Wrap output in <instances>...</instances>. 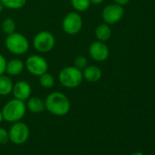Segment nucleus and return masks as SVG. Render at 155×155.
I'll use <instances>...</instances> for the list:
<instances>
[{"mask_svg": "<svg viewBox=\"0 0 155 155\" xmlns=\"http://www.w3.org/2000/svg\"><path fill=\"white\" fill-rule=\"evenodd\" d=\"M45 101V110L55 116H65L70 110V101L66 94L60 91L49 93Z\"/></svg>", "mask_w": 155, "mask_h": 155, "instance_id": "1", "label": "nucleus"}, {"mask_svg": "<svg viewBox=\"0 0 155 155\" xmlns=\"http://www.w3.org/2000/svg\"><path fill=\"white\" fill-rule=\"evenodd\" d=\"M1 111L6 121L14 123L23 119L27 112V106L25 101L14 98L4 105Z\"/></svg>", "mask_w": 155, "mask_h": 155, "instance_id": "2", "label": "nucleus"}, {"mask_svg": "<svg viewBox=\"0 0 155 155\" xmlns=\"http://www.w3.org/2000/svg\"><path fill=\"white\" fill-rule=\"evenodd\" d=\"M59 83L67 89H75L79 87L83 81L82 70L74 66L63 68L58 74Z\"/></svg>", "mask_w": 155, "mask_h": 155, "instance_id": "3", "label": "nucleus"}, {"mask_svg": "<svg viewBox=\"0 0 155 155\" xmlns=\"http://www.w3.org/2000/svg\"><path fill=\"white\" fill-rule=\"evenodd\" d=\"M5 46L11 54L16 56H22L28 51L29 41L26 36L15 31L14 33L7 36Z\"/></svg>", "mask_w": 155, "mask_h": 155, "instance_id": "4", "label": "nucleus"}, {"mask_svg": "<svg viewBox=\"0 0 155 155\" xmlns=\"http://www.w3.org/2000/svg\"><path fill=\"white\" fill-rule=\"evenodd\" d=\"M56 44L54 35L48 30H41L38 32L32 40L34 48L39 53H48L51 51Z\"/></svg>", "mask_w": 155, "mask_h": 155, "instance_id": "5", "label": "nucleus"}, {"mask_svg": "<svg viewBox=\"0 0 155 155\" xmlns=\"http://www.w3.org/2000/svg\"><path fill=\"white\" fill-rule=\"evenodd\" d=\"M62 30L70 36L79 34L83 27V19L79 12L71 11L65 15L61 23Z\"/></svg>", "mask_w": 155, "mask_h": 155, "instance_id": "6", "label": "nucleus"}, {"mask_svg": "<svg viewBox=\"0 0 155 155\" xmlns=\"http://www.w3.org/2000/svg\"><path fill=\"white\" fill-rule=\"evenodd\" d=\"M25 68L31 75L35 77H39L48 71V64L42 56L33 54L28 57V58L26 59Z\"/></svg>", "mask_w": 155, "mask_h": 155, "instance_id": "7", "label": "nucleus"}, {"mask_svg": "<svg viewBox=\"0 0 155 155\" xmlns=\"http://www.w3.org/2000/svg\"><path fill=\"white\" fill-rule=\"evenodd\" d=\"M9 140L16 145L24 144L29 138V128L28 126L22 122L17 121L12 124L8 130Z\"/></svg>", "mask_w": 155, "mask_h": 155, "instance_id": "8", "label": "nucleus"}, {"mask_svg": "<svg viewBox=\"0 0 155 155\" xmlns=\"http://www.w3.org/2000/svg\"><path fill=\"white\" fill-rule=\"evenodd\" d=\"M124 16V8L122 6L116 3L107 5L101 12V17L104 23L108 25H114L121 20Z\"/></svg>", "mask_w": 155, "mask_h": 155, "instance_id": "9", "label": "nucleus"}, {"mask_svg": "<svg viewBox=\"0 0 155 155\" xmlns=\"http://www.w3.org/2000/svg\"><path fill=\"white\" fill-rule=\"evenodd\" d=\"M89 55L96 62H103L110 56V48L105 42L94 41L89 47Z\"/></svg>", "mask_w": 155, "mask_h": 155, "instance_id": "10", "label": "nucleus"}, {"mask_svg": "<svg viewBox=\"0 0 155 155\" xmlns=\"http://www.w3.org/2000/svg\"><path fill=\"white\" fill-rule=\"evenodd\" d=\"M32 92V88L31 85L26 81H18L13 85L12 89V94L15 99L20 100V101H27Z\"/></svg>", "mask_w": 155, "mask_h": 155, "instance_id": "11", "label": "nucleus"}, {"mask_svg": "<svg viewBox=\"0 0 155 155\" xmlns=\"http://www.w3.org/2000/svg\"><path fill=\"white\" fill-rule=\"evenodd\" d=\"M82 76H83V80H85L86 81L90 83H96L101 79L102 71L98 66L88 65L82 70Z\"/></svg>", "mask_w": 155, "mask_h": 155, "instance_id": "12", "label": "nucleus"}, {"mask_svg": "<svg viewBox=\"0 0 155 155\" xmlns=\"http://www.w3.org/2000/svg\"><path fill=\"white\" fill-rule=\"evenodd\" d=\"M25 69V62L19 58H12L9 61H7L6 66V74L8 76H18Z\"/></svg>", "mask_w": 155, "mask_h": 155, "instance_id": "13", "label": "nucleus"}, {"mask_svg": "<svg viewBox=\"0 0 155 155\" xmlns=\"http://www.w3.org/2000/svg\"><path fill=\"white\" fill-rule=\"evenodd\" d=\"M27 110L32 113H41L45 110V101L39 97H29L27 100Z\"/></svg>", "mask_w": 155, "mask_h": 155, "instance_id": "14", "label": "nucleus"}, {"mask_svg": "<svg viewBox=\"0 0 155 155\" xmlns=\"http://www.w3.org/2000/svg\"><path fill=\"white\" fill-rule=\"evenodd\" d=\"M111 34H112L111 28L110 25L106 23H101L95 28V37L99 41H102V42L108 41L110 38Z\"/></svg>", "mask_w": 155, "mask_h": 155, "instance_id": "15", "label": "nucleus"}, {"mask_svg": "<svg viewBox=\"0 0 155 155\" xmlns=\"http://www.w3.org/2000/svg\"><path fill=\"white\" fill-rule=\"evenodd\" d=\"M13 81L8 74L0 75V96H8L12 92Z\"/></svg>", "mask_w": 155, "mask_h": 155, "instance_id": "16", "label": "nucleus"}, {"mask_svg": "<svg viewBox=\"0 0 155 155\" xmlns=\"http://www.w3.org/2000/svg\"><path fill=\"white\" fill-rule=\"evenodd\" d=\"M70 4L74 11L79 13L87 11L91 5L90 0H70Z\"/></svg>", "mask_w": 155, "mask_h": 155, "instance_id": "17", "label": "nucleus"}, {"mask_svg": "<svg viewBox=\"0 0 155 155\" xmlns=\"http://www.w3.org/2000/svg\"><path fill=\"white\" fill-rule=\"evenodd\" d=\"M38 78H39V84L44 89H50L55 85V78L52 76V74L48 73V71L42 74L41 76H39Z\"/></svg>", "mask_w": 155, "mask_h": 155, "instance_id": "18", "label": "nucleus"}, {"mask_svg": "<svg viewBox=\"0 0 155 155\" xmlns=\"http://www.w3.org/2000/svg\"><path fill=\"white\" fill-rule=\"evenodd\" d=\"M4 5L5 8L11 10H18L25 7L28 0H0Z\"/></svg>", "mask_w": 155, "mask_h": 155, "instance_id": "19", "label": "nucleus"}, {"mask_svg": "<svg viewBox=\"0 0 155 155\" xmlns=\"http://www.w3.org/2000/svg\"><path fill=\"white\" fill-rule=\"evenodd\" d=\"M1 28L3 32L8 36L16 31V22L13 18H7L2 21L1 24Z\"/></svg>", "mask_w": 155, "mask_h": 155, "instance_id": "20", "label": "nucleus"}, {"mask_svg": "<svg viewBox=\"0 0 155 155\" xmlns=\"http://www.w3.org/2000/svg\"><path fill=\"white\" fill-rule=\"evenodd\" d=\"M73 66L76 67L77 68L81 69V70H83L88 66V58L83 55L78 56L74 59V65Z\"/></svg>", "mask_w": 155, "mask_h": 155, "instance_id": "21", "label": "nucleus"}, {"mask_svg": "<svg viewBox=\"0 0 155 155\" xmlns=\"http://www.w3.org/2000/svg\"><path fill=\"white\" fill-rule=\"evenodd\" d=\"M9 141V135H8V131L0 127V144L1 145H5Z\"/></svg>", "mask_w": 155, "mask_h": 155, "instance_id": "22", "label": "nucleus"}, {"mask_svg": "<svg viewBox=\"0 0 155 155\" xmlns=\"http://www.w3.org/2000/svg\"><path fill=\"white\" fill-rule=\"evenodd\" d=\"M6 66H7V59L0 53V75L6 73Z\"/></svg>", "mask_w": 155, "mask_h": 155, "instance_id": "23", "label": "nucleus"}, {"mask_svg": "<svg viewBox=\"0 0 155 155\" xmlns=\"http://www.w3.org/2000/svg\"><path fill=\"white\" fill-rule=\"evenodd\" d=\"M114 1V3H116V4H118V5H120V6H125V5H127L129 2H130V0H113Z\"/></svg>", "mask_w": 155, "mask_h": 155, "instance_id": "24", "label": "nucleus"}, {"mask_svg": "<svg viewBox=\"0 0 155 155\" xmlns=\"http://www.w3.org/2000/svg\"><path fill=\"white\" fill-rule=\"evenodd\" d=\"M92 5H101L104 0H90Z\"/></svg>", "mask_w": 155, "mask_h": 155, "instance_id": "25", "label": "nucleus"}, {"mask_svg": "<svg viewBox=\"0 0 155 155\" xmlns=\"http://www.w3.org/2000/svg\"><path fill=\"white\" fill-rule=\"evenodd\" d=\"M4 8H5L4 5L2 4V2H1V1H0V13H2V12H3Z\"/></svg>", "mask_w": 155, "mask_h": 155, "instance_id": "26", "label": "nucleus"}, {"mask_svg": "<svg viewBox=\"0 0 155 155\" xmlns=\"http://www.w3.org/2000/svg\"><path fill=\"white\" fill-rule=\"evenodd\" d=\"M4 120V118H3V114H2V111L0 110V124H1V122Z\"/></svg>", "mask_w": 155, "mask_h": 155, "instance_id": "27", "label": "nucleus"}, {"mask_svg": "<svg viewBox=\"0 0 155 155\" xmlns=\"http://www.w3.org/2000/svg\"><path fill=\"white\" fill-rule=\"evenodd\" d=\"M131 155H144L142 152H140V151H135V152H133Z\"/></svg>", "mask_w": 155, "mask_h": 155, "instance_id": "28", "label": "nucleus"}]
</instances>
